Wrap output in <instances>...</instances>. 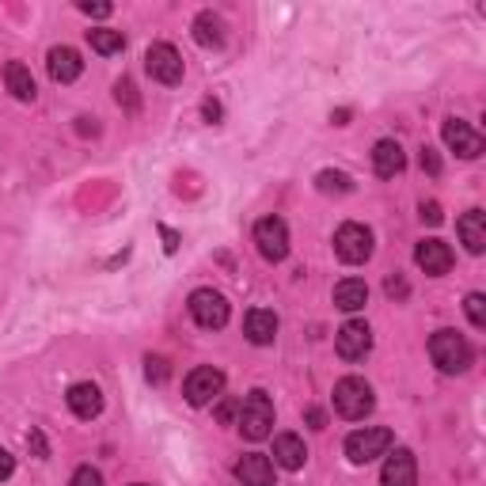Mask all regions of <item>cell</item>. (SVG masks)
I'll use <instances>...</instances> for the list:
<instances>
[{"label": "cell", "instance_id": "cell-1", "mask_svg": "<svg viewBox=\"0 0 486 486\" xmlns=\"http://www.w3.org/2000/svg\"><path fill=\"white\" fill-rule=\"evenodd\" d=\"M430 358L441 372L456 377V372H464L467 365H472V343H467L460 331H437L430 338Z\"/></svg>", "mask_w": 486, "mask_h": 486}, {"label": "cell", "instance_id": "cell-2", "mask_svg": "<svg viewBox=\"0 0 486 486\" xmlns=\"http://www.w3.org/2000/svg\"><path fill=\"white\" fill-rule=\"evenodd\" d=\"M239 433L247 437V441H266L270 437V426H273V403L270 395L263 392V387H255V392H247V399L239 403Z\"/></svg>", "mask_w": 486, "mask_h": 486}, {"label": "cell", "instance_id": "cell-3", "mask_svg": "<svg viewBox=\"0 0 486 486\" xmlns=\"http://www.w3.org/2000/svg\"><path fill=\"white\" fill-rule=\"evenodd\" d=\"M372 407H377V395H372L369 380L361 377H343L334 384V411L350 418V422H358V418H365Z\"/></svg>", "mask_w": 486, "mask_h": 486}, {"label": "cell", "instance_id": "cell-4", "mask_svg": "<svg viewBox=\"0 0 486 486\" xmlns=\"http://www.w3.org/2000/svg\"><path fill=\"white\" fill-rule=\"evenodd\" d=\"M392 441H395L392 430L365 426V430H358V433L346 437V460H350V464H369V460H377V456H387Z\"/></svg>", "mask_w": 486, "mask_h": 486}, {"label": "cell", "instance_id": "cell-5", "mask_svg": "<svg viewBox=\"0 0 486 486\" xmlns=\"http://www.w3.org/2000/svg\"><path fill=\"white\" fill-rule=\"evenodd\" d=\"M190 316L205 331H221L229 323V300L217 289H194L190 293Z\"/></svg>", "mask_w": 486, "mask_h": 486}, {"label": "cell", "instance_id": "cell-6", "mask_svg": "<svg viewBox=\"0 0 486 486\" xmlns=\"http://www.w3.org/2000/svg\"><path fill=\"white\" fill-rule=\"evenodd\" d=\"M334 255L343 258V263H350V266L369 263V255H372V232L365 229V224H358V221L343 224V229L334 232Z\"/></svg>", "mask_w": 486, "mask_h": 486}, {"label": "cell", "instance_id": "cell-7", "mask_svg": "<svg viewBox=\"0 0 486 486\" xmlns=\"http://www.w3.org/2000/svg\"><path fill=\"white\" fill-rule=\"evenodd\" d=\"M221 392H224V372L213 369V365H198L183 380V395H187L190 407H205V403H213Z\"/></svg>", "mask_w": 486, "mask_h": 486}, {"label": "cell", "instance_id": "cell-8", "mask_svg": "<svg viewBox=\"0 0 486 486\" xmlns=\"http://www.w3.org/2000/svg\"><path fill=\"white\" fill-rule=\"evenodd\" d=\"M144 69H149L152 80L171 88L183 80V57L171 42H156V46H149V54H144Z\"/></svg>", "mask_w": 486, "mask_h": 486}, {"label": "cell", "instance_id": "cell-9", "mask_svg": "<svg viewBox=\"0 0 486 486\" xmlns=\"http://www.w3.org/2000/svg\"><path fill=\"white\" fill-rule=\"evenodd\" d=\"M255 243H258V255L266 258V263H282L289 255V229L282 217H263L255 224Z\"/></svg>", "mask_w": 486, "mask_h": 486}, {"label": "cell", "instance_id": "cell-10", "mask_svg": "<svg viewBox=\"0 0 486 486\" xmlns=\"http://www.w3.org/2000/svg\"><path fill=\"white\" fill-rule=\"evenodd\" d=\"M334 350H338V358H343V361H361L365 353L372 350L369 323H361V319L343 323V327H338V334H334Z\"/></svg>", "mask_w": 486, "mask_h": 486}, {"label": "cell", "instance_id": "cell-11", "mask_svg": "<svg viewBox=\"0 0 486 486\" xmlns=\"http://www.w3.org/2000/svg\"><path fill=\"white\" fill-rule=\"evenodd\" d=\"M441 137H445V144H448V149L456 152L460 160H475V156H482V134L467 126L464 118H445Z\"/></svg>", "mask_w": 486, "mask_h": 486}, {"label": "cell", "instance_id": "cell-12", "mask_svg": "<svg viewBox=\"0 0 486 486\" xmlns=\"http://www.w3.org/2000/svg\"><path fill=\"white\" fill-rule=\"evenodd\" d=\"M414 482H418V464H414V452H411V448H395L392 456L384 460L380 486H414Z\"/></svg>", "mask_w": 486, "mask_h": 486}, {"label": "cell", "instance_id": "cell-13", "mask_svg": "<svg viewBox=\"0 0 486 486\" xmlns=\"http://www.w3.org/2000/svg\"><path fill=\"white\" fill-rule=\"evenodd\" d=\"M414 263L422 266L430 278H441V273L452 270V247H448L445 239H422L414 247Z\"/></svg>", "mask_w": 486, "mask_h": 486}, {"label": "cell", "instance_id": "cell-14", "mask_svg": "<svg viewBox=\"0 0 486 486\" xmlns=\"http://www.w3.org/2000/svg\"><path fill=\"white\" fill-rule=\"evenodd\" d=\"M69 411L76 418H100L103 414V392H100V384H91V380H80L69 387Z\"/></svg>", "mask_w": 486, "mask_h": 486}, {"label": "cell", "instance_id": "cell-15", "mask_svg": "<svg viewBox=\"0 0 486 486\" xmlns=\"http://www.w3.org/2000/svg\"><path fill=\"white\" fill-rule=\"evenodd\" d=\"M46 69H50V80L54 84H73V80L84 73V61L73 46H54L50 57H46Z\"/></svg>", "mask_w": 486, "mask_h": 486}, {"label": "cell", "instance_id": "cell-16", "mask_svg": "<svg viewBox=\"0 0 486 486\" xmlns=\"http://www.w3.org/2000/svg\"><path fill=\"white\" fill-rule=\"evenodd\" d=\"M372 168H377L380 179H395V175L407 168V156H403V144L392 141V137H384L377 141V149H372Z\"/></svg>", "mask_w": 486, "mask_h": 486}, {"label": "cell", "instance_id": "cell-17", "mask_svg": "<svg viewBox=\"0 0 486 486\" xmlns=\"http://www.w3.org/2000/svg\"><path fill=\"white\" fill-rule=\"evenodd\" d=\"M236 479L239 486H273V464L263 452H247L239 464H236Z\"/></svg>", "mask_w": 486, "mask_h": 486}, {"label": "cell", "instance_id": "cell-18", "mask_svg": "<svg viewBox=\"0 0 486 486\" xmlns=\"http://www.w3.org/2000/svg\"><path fill=\"white\" fill-rule=\"evenodd\" d=\"M308 460V448L297 433H282V437H273V464L285 467V472H300Z\"/></svg>", "mask_w": 486, "mask_h": 486}, {"label": "cell", "instance_id": "cell-19", "mask_svg": "<svg viewBox=\"0 0 486 486\" xmlns=\"http://www.w3.org/2000/svg\"><path fill=\"white\" fill-rule=\"evenodd\" d=\"M456 232H460L464 247L472 255L486 251V213H482V209H467V213L456 221Z\"/></svg>", "mask_w": 486, "mask_h": 486}, {"label": "cell", "instance_id": "cell-20", "mask_svg": "<svg viewBox=\"0 0 486 486\" xmlns=\"http://www.w3.org/2000/svg\"><path fill=\"white\" fill-rule=\"evenodd\" d=\"M243 334H247L255 346H270L273 338H278V316L266 312V308H255V312H247V319H243Z\"/></svg>", "mask_w": 486, "mask_h": 486}, {"label": "cell", "instance_id": "cell-21", "mask_svg": "<svg viewBox=\"0 0 486 486\" xmlns=\"http://www.w3.org/2000/svg\"><path fill=\"white\" fill-rule=\"evenodd\" d=\"M4 84H8V91H12L20 103L35 100V76H30V69H27L23 61H8V65H4Z\"/></svg>", "mask_w": 486, "mask_h": 486}, {"label": "cell", "instance_id": "cell-22", "mask_svg": "<svg viewBox=\"0 0 486 486\" xmlns=\"http://www.w3.org/2000/svg\"><path fill=\"white\" fill-rule=\"evenodd\" d=\"M369 304V285L361 278H346L334 285V308H343V312H358V308Z\"/></svg>", "mask_w": 486, "mask_h": 486}, {"label": "cell", "instance_id": "cell-23", "mask_svg": "<svg viewBox=\"0 0 486 486\" xmlns=\"http://www.w3.org/2000/svg\"><path fill=\"white\" fill-rule=\"evenodd\" d=\"M194 39H198V46H205V50H217V46H224V20L213 12H202L198 20H194Z\"/></svg>", "mask_w": 486, "mask_h": 486}, {"label": "cell", "instance_id": "cell-24", "mask_svg": "<svg viewBox=\"0 0 486 486\" xmlns=\"http://www.w3.org/2000/svg\"><path fill=\"white\" fill-rule=\"evenodd\" d=\"M88 42H91V50L103 54V57L122 54V46H126L122 30H110V27H91V30H88Z\"/></svg>", "mask_w": 486, "mask_h": 486}, {"label": "cell", "instance_id": "cell-25", "mask_svg": "<svg viewBox=\"0 0 486 486\" xmlns=\"http://www.w3.org/2000/svg\"><path fill=\"white\" fill-rule=\"evenodd\" d=\"M316 183H319L323 194H331V190H334V194H346V190L353 187V183H350V175H343V171H319V179H316Z\"/></svg>", "mask_w": 486, "mask_h": 486}, {"label": "cell", "instance_id": "cell-26", "mask_svg": "<svg viewBox=\"0 0 486 486\" xmlns=\"http://www.w3.org/2000/svg\"><path fill=\"white\" fill-rule=\"evenodd\" d=\"M115 100L126 110H137V88H134V80H118V84H115Z\"/></svg>", "mask_w": 486, "mask_h": 486}, {"label": "cell", "instance_id": "cell-27", "mask_svg": "<svg viewBox=\"0 0 486 486\" xmlns=\"http://www.w3.org/2000/svg\"><path fill=\"white\" fill-rule=\"evenodd\" d=\"M467 319H472L475 327H486V297H482V293L467 297Z\"/></svg>", "mask_w": 486, "mask_h": 486}, {"label": "cell", "instance_id": "cell-28", "mask_svg": "<svg viewBox=\"0 0 486 486\" xmlns=\"http://www.w3.org/2000/svg\"><path fill=\"white\" fill-rule=\"evenodd\" d=\"M144 377H149L152 384H164L168 380V361L164 358H152V353H149V358H144Z\"/></svg>", "mask_w": 486, "mask_h": 486}, {"label": "cell", "instance_id": "cell-29", "mask_svg": "<svg viewBox=\"0 0 486 486\" xmlns=\"http://www.w3.org/2000/svg\"><path fill=\"white\" fill-rule=\"evenodd\" d=\"M69 486H103V475L95 472V467H76Z\"/></svg>", "mask_w": 486, "mask_h": 486}, {"label": "cell", "instance_id": "cell-30", "mask_svg": "<svg viewBox=\"0 0 486 486\" xmlns=\"http://www.w3.org/2000/svg\"><path fill=\"white\" fill-rule=\"evenodd\" d=\"M384 289H387V297H399V300H403V297H407V293H411V285H407V282H403V278H399V273H395V278H387V285H384Z\"/></svg>", "mask_w": 486, "mask_h": 486}, {"label": "cell", "instance_id": "cell-31", "mask_svg": "<svg viewBox=\"0 0 486 486\" xmlns=\"http://www.w3.org/2000/svg\"><path fill=\"white\" fill-rule=\"evenodd\" d=\"M80 12H84V15H95V20H107V15L115 12V8H110V4H91V0H84V4H80Z\"/></svg>", "mask_w": 486, "mask_h": 486}, {"label": "cell", "instance_id": "cell-32", "mask_svg": "<svg viewBox=\"0 0 486 486\" xmlns=\"http://www.w3.org/2000/svg\"><path fill=\"white\" fill-rule=\"evenodd\" d=\"M422 171L441 175V160H437V152H433V149H422Z\"/></svg>", "mask_w": 486, "mask_h": 486}, {"label": "cell", "instance_id": "cell-33", "mask_svg": "<svg viewBox=\"0 0 486 486\" xmlns=\"http://www.w3.org/2000/svg\"><path fill=\"white\" fill-rule=\"evenodd\" d=\"M12 472H15V456H12L8 448H0V482H4Z\"/></svg>", "mask_w": 486, "mask_h": 486}, {"label": "cell", "instance_id": "cell-34", "mask_svg": "<svg viewBox=\"0 0 486 486\" xmlns=\"http://www.w3.org/2000/svg\"><path fill=\"white\" fill-rule=\"evenodd\" d=\"M236 414H239V403H236V399H229V403H221V407H217V418H221V422H232Z\"/></svg>", "mask_w": 486, "mask_h": 486}, {"label": "cell", "instance_id": "cell-35", "mask_svg": "<svg viewBox=\"0 0 486 486\" xmlns=\"http://www.w3.org/2000/svg\"><path fill=\"white\" fill-rule=\"evenodd\" d=\"M422 221L441 224V205H437V202H422Z\"/></svg>", "mask_w": 486, "mask_h": 486}, {"label": "cell", "instance_id": "cell-36", "mask_svg": "<svg viewBox=\"0 0 486 486\" xmlns=\"http://www.w3.org/2000/svg\"><path fill=\"white\" fill-rule=\"evenodd\" d=\"M202 110H205V118H209V122H221V103H217V100H205Z\"/></svg>", "mask_w": 486, "mask_h": 486}, {"label": "cell", "instance_id": "cell-37", "mask_svg": "<svg viewBox=\"0 0 486 486\" xmlns=\"http://www.w3.org/2000/svg\"><path fill=\"white\" fill-rule=\"evenodd\" d=\"M323 422H327V418H323V411H308V426H312V430H323Z\"/></svg>", "mask_w": 486, "mask_h": 486}, {"label": "cell", "instance_id": "cell-38", "mask_svg": "<svg viewBox=\"0 0 486 486\" xmlns=\"http://www.w3.org/2000/svg\"><path fill=\"white\" fill-rule=\"evenodd\" d=\"M27 445H30V448H35V452H39V456H46V441H42V437H39V433H30V437H27Z\"/></svg>", "mask_w": 486, "mask_h": 486}, {"label": "cell", "instance_id": "cell-39", "mask_svg": "<svg viewBox=\"0 0 486 486\" xmlns=\"http://www.w3.org/2000/svg\"><path fill=\"white\" fill-rule=\"evenodd\" d=\"M160 236H164V239H168V243H164V247H168V251H175V247H179V236H175L171 229H160Z\"/></svg>", "mask_w": 486, "mask_h": 486}, {"label": "cell", "instance_id": "cell-40", "mask_svg": "<svg viewBox=\"0 0 486 486\" xmlns=\"http://www.w3.org/2000/svg\"><path fill=\"white\" fill-rule=\"evenodd\" d=\"M346 118H350V110H338V115H331L334 126H346Z\"/></svg>", "mask_w": 486, "mask_h": 486}, {"label": "cell", "instance_id": "cell-41", "mask_svg": "<svg viewBox=\"0 0 486 486\" xmlns=\"http://www.w3.org/2000/svg\"><path fill=\"white\" fill-rule=\"evenodd\" d=\"M134 486H144V482H134Z\"/></svg>", "mask_w": 486, "mask_h": 486}]
</instances>
